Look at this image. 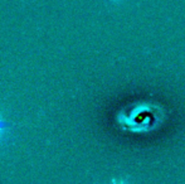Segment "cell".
Returning a JSON list of instances; mask_svg holds the SVG:
<instances>
[{"instance_id": "cell-1", "label": "cell", "mask_w": 185, "mask_h": 184, "mask_svg": "<svg viewBox=\"0 0 185 184\" xmlns=\"http://www.w3.org/2000/svg\"><path fill=\"white\" fill-rule=\"evenodd\" d=\"M12 124L10 122H5V121H0V130L1 129H5V127H10Z\"/></svg>"}]
</instances>
